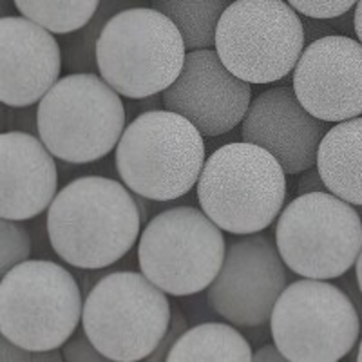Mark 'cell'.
Masks as SVG:
<instances>
[{
    "label": "cell",
    "mask_w": 362,
    "mask_h": 362,
    "mask_svg": "<svg viewBox=\"0 0 362 362\" xmlns=\"http://www.w3.org/2000/svg\"><path fill=\"white\" fill-rule=\"evenodd\" d=\"M141 212L125 183L83 176L58 190L45 226L54 254L78 270L118 263L141 234Z\"/></svg>",
    "instance_id": "1"
},
{
    "label": "cell",
    "mask_w": 362,
    "mask_h": 362,
    "mask_svg": "<svg viewBox=\"0 0 362 362\" xmlns=\"http://www.w3.org/2000/svg\"><path fill=\"white\" fill-rule=\"evenodd\" d=\"M196 194L203 212L223 232L257 234L284 209L286 170L267 148L232 141L206 158Z\"/></svg>",
    "instance_id": "2"
},
{
    "label": "cell",
    "mask_w": 362,
    "mask_h": 362,
    "mask_svg": "<svg viewBox=\"0 0 362 362\" xmlns=\"http://www.w3.org/2000/svg\"><path fill=\"white\" fill-rule=\"evenodd\" d=\"M205 161L202 131L169 109L140 112L125 127L115 154L125 185L161 203L183 198L198 185Z\"/></svg>",
    "instance_id": "3"
},
{
    "label": "cell",
    "mask_w": 362,
    "mask_h": 362,
    "mask_svg": "<svg viewBox=\"0 0 362 362\" xmlns=\"http://www.w3.org/2000/svg\"><path fill=\"white\" fill-rule=\"evenodd\" d=\"M183 35L154 8L116 13L96 45L98 74L125 98L144 100L173 86L185 66Z\"/></svg>",
    "instance_id": "4"
},
{
    "label": "cell",
    "mask_w": 362,
    "mask_h": 362,
    "mask_svg": "<svg viewBox=\"0 0 362 362\" xmlns=\"http://www.w3.org/2000/svg\"><path fill=\"white\" fill-rule=\"evenodd\" d=\"M119 96L98 73L67 74L37 103L38 138L60 161H100L127 127Z\"/></svg>",
    "instance_id": "5"
},
{
    "label": "cell",
    "mask_w": 362,
    "mask_h": 362,
    "mask_svg": "<svg viewBox=\"0 0 362 362\" xmlns=\"http://www.w3.org/2000/svg\"><path fill=\"white\" fill-rule=\"evenodd\" d=\"M82 293L62 264L24 261L2 276L0 334L28 350H58L82 325Z\"/></svg>",
    "instance_id": "6"
},
{
    "label": "cell",
    "mask_w": 362,
    "mask_h": 362,
    "mask_svg": "<svg viewBox=\"0 0 362 362\" xmlns=\"http://www.w3.org/2000/svg\"><path fill=\"white\" fill-rule=\"evenodd\" d=\"M173 317L167 293L138 272H111L83 299L82 328L109 361H147Z\"/></svg>",
    "instance_id": "7"
},
{
    "label": "cell",
    "mask_w": 362,
    "mask_h": 362,
    "mask_svg": "<svg viewBox=\"0 0 362 362\" xmlns=\"http://www.w3.org/2000/svg\"><path fill=\"white\" fill-rule=\"evenodd\" d=\"M276 245L290 272L308 279H337L362 250V218L332 192L299 194L281 210Z\"/></svg>",
    "instance_id": "8"
},
{
    "label": "cell",
    "mask_w": 362,
    "mask_h": 362,
    "mask_svg": "<svg viewBox=\"0 0 362 362\" xmlns=\"http://www.w3.org/2000/svg\"><path fill=\"white\" fill-rule=\"evenodd\" d=\"M226 254L223 230L202 209L174 206L154 216L138 239V264L167 296L203 292L218 277Z\"/></svg>",
    "instance_id": "9"
},
{
    "label": "cell",
    "mask_w": 362,
    "mask_h": 362,
    "mask_svg": "<svg viewBox=\"0 0 362 362\" xmlns=\"http://www.w3.org/2000/svg\"><path fill=\"white\" fill-rule=\"evenodd\" d=\"M305 44L303 18L286 0H232L214 49L235 76L261 86L293 73Z\"/></svg>",
    "instance_id": "10"
},
{
    "label": "cell",
    "mask_w": 362,
    "mask_h": 362,
    "mask_svg": "<svg viewBox=\"0 0 362 362\" xmlns=\"http://www.w3.org/2000/svg\"><path fill=\"white\" fill-rule=\"evenodd\" d=\"M272 341L290 362H335L350 354L361 319L348 293L326 279L286 284L270 317Z\"/></svg>",
    "instance_id": "11"
},
{
    "label": "cell",
    "mask_w": 362,
    "mask_h": 362,
    "mask_svg": "<svg viewBox=\"0 0 362 362\" xmlns=\"http://www.w3.org/2000/svg\"><path fill=\"white\" fill-rule=\"evenodd\" d=\"M286 268L268 235L257 232L235 239L226 247L218 277L206 288V305L238 328L268 325L288 284Z\"/></svg>",
    "instance_id": "12"
},
{
    "label": "cell",
    "mask_w": 362,
    "mask_h": 362,
    "mask_svg": "<svg viewBox=\"0 0 362 362\" xmlns=\"http://www.w3.org/2000/svg\"><path fill=\"white\" fill-rule=\"evenodd\" d=\"M250 86L223 64L214 47L194 49L187 53L176 82L161 93V103L185 116L203 136H221L234 131L247 116Z\"/></svg>",
    "instance_id": "13"
},
{
    "label": "cell",
    "mask_w": 362,
    "mask_h": 362,
    "mask_svg": "<svg viewBox=\"0 0 362 362\" xmlns=\"http://www.w3.org/2000/svg\"><path fill=\"white\" fill-rule=\"evenodd\" d=\"M292 87L315 118L339 124L362 116V42L328 35L306 44Z\"/></svg>",
    "instance_id": "14"
},
{
    "label": "cell",
    "mask_w": 362,
    "mask_h": 362,
    "mask_svg": "<svg viewBox=\"0 0 362 362\" xmlns=\"http://www.w3.org/2000/svg\"><path fill=\"white\" fill-rule=\"evenodd\" d=\"M328 131L329 122L306 111L293 87L259 93L241 122V140L267 148L290 176L315 167L317 151Z\"/></svg>",
    "instance_id": "15"
},
{
    "label": "cell",
    "mask_w": 362,
    "mask_h": 362,
    "mask_svg": "<svg viewBox=\"0 0 362 362\" xmlns=\"http://www.w3.org/2000/svg\"><path fill=\"white\" fill-rule=\"evenodd\" d=\"M64 53L49 29L25 17L0 21V100L6 107L37 105L60 80Z\"/></svg>",
    "instance_id": "16"
},
{
    "label": "cell",
    "mask_w": 362,
    "mask_h": 362,
    "mask_svg": "<svg viewBox=\"0 0 362 362\" xmlns=\"http://www.w3.org/2000/svg\"><path fill=\"white\" fill-rule=\"evenodd\" d=\"M0 218L25 221L49 209L58 190L54 154L37 134L8 131L0 138Z\"/></svg>",
    "instance_id": "17"
},
{
    "label": "cell",
    "mask_w": 362,
    "mask_h": 362,
    "mask_svg": "<svg viewBox=\"0 0 362 362\" xmlns=\"http://www.w3.org/2000/svg\"><path fill=\"white\" fill-rule=\"evenodd\" d=\"M317 169L328 192L362 205V116L329 127L317 151Z\"/></svg>",
    "instance_id": "18"
},
{
    "label": "cell",
    "mask_w": 362,
    "mask_h": 362,
    "mask_svg": "<svg viewBox=\"0 0 362 362\" xmlns=\"http://www.w3.org/2000/svg\"><path fill=\"white\" fill-rule=\"evenodd\" d=\"M250 341L230 322H203L189 328L170 348L167 361L250 362Z\"/></svg>",
    "instance_id": "19"
},
{
    "label": "cell",
    "mask_w": 362,
    "mask_h": 362,
    "mask_svg": "<svg viewBox=\"0 0 362 362\" xmlns=\"http://www.w3.org/2000/svg\"><path fill=\"white\" fill-rule=\"evenodd\" d=\"M232 0H153V8L170 18L183 35L187 49L216 47V31Z\"/></svg>",
    "instance_id": "20"
},
{
    "label": "cell",
    "mask_w": 362,
    "mask_h": 362,
    "mask_svg": "<svg viewBox=\"0 0 362 362\" xmlns=\"http://www.w3.org/2000/svg\"><path fill=\"white\" fill-rule=\"evenodd\" d=\"M136 0H100V6L89 22L78 31L64 35V66L69 73H98L96 45L103 28L116 13L134 8Z\"/></svg>",
    "instance_id": "21"
},
{
    "label": "cell",
    "mask_w": 362,
    "mask_h": 362,
    "mask_svg": "<svg viewBox=\"0 0 362 362\" xmlns=\"http://www.w3.org/2000/svg\"><path fill=\"white\" fill-rule=\"evenodd\" d=\"M22 17L37 22L54 35L78 31L93 18L100 0H13Z\"/></svg>",
    "instance_id": "22"
},
{
    "label": "cell",
    "mask_w": 362,
    "mask_h": 362,
    "mask_svg": "<svg viewBox=\"0 0 362 362\" xmlns=\"http://www.w3.org/2000/svg\"><path fill=\"white\" fill-rule=\"evenodd\" d=\"M33 252V241L22 221L0 219V272L4 276L13 267L29 259Z\"/></svg>",
    "instance_id": "23"
},
{
    "label": "cell",
    "mask_w": 362,
    "mask_h": 362,
    "mask_svg": "<svg viewBox=\"0 0 362 362\" xmlns=\"http://www.w3.org/2000/svg\"><path fill=\"white\" fill-rule=\"evenodd\" d=\"M303 17L337 18L351 11L358 0H286Z\"/></svg>",
    "instance_id": "24"
},
{
    "label": "cell",
    "mask_w": 362,
    "mask_h": 362,
    "mask_svg": "<svg viewBox=\"0 0 362 362\" xmlns=\"http://www.w3.org/2000/svg\"><path fill=\"white\" fill-rule=\"evenodd\" d=\"M303 24H305L306 44H310V42L317 40V38L328 37V35H339L337 31L348 33L350 29H354V13L348 11L337 18L305 17L303 18Z\"/></svg>",
    "instance_id": "25"
},
{
    "label": "cell",
    "mask_w": 362,
    "mask_h": 362,
    "mask_svg": "<svg viewBox=\"0 0 362 362\" xmlns=\"http://www.w3.org/2000/svg\"><path fill=\"white\" fill-rule=\"evenodd\" d=\"M64 361L67 362H100L109 361L103 354H100L98 348L93 344L89 337H87L86 329H76L73 337L62 346Z\"/></svg>",
    "instance_id": "26"
},
{
    "label": "cell",
    "mask_w": 362,
    "mask_h": 362,
    "mask_svg": "<svg viewBox=\"0 0 362 362\" xmlns=\"http://www.w3.org/2000/svg\"><path fill=\"white\" fill-rule=\"evenodd\" d=\"M64 354L60 350L33 351L15 344L2 335L0 339V361L2 362H60Z\"/></svg>",
    "instance_id": "27"
},
{
    "label": "cell",
    "mask_w": 362,
    "mask_h": 362,
    "mask_svg": "<svg viewBox=\"0 0 362 362\" xmlns=\"http://www.w3.org/2000/svg\"><path fill=\"white\" fill-rule=\"evenodd\" d=\"M187 329H189V319L183 315V312L180 310V306H174L173 317H170V325H169V328H167V334H165V337L161 339V342L158 344V348L153 351V354H151V357H148L147 361H154V362L167 361V355H169L170 348L176 344L177 339L185 334Z\"/></svg>",
    "instance_id": "28"
},
{
    "label": "cell",
    "mask_w": 362,
    "mask_h": 362,
    "mask_svg": "<svg viewBox=\"0 0 362 362\" xmlns=\"http://www.w3.org/2000/svg\"><path fill=\"white\" fill-rule=\"evenodd\" d=\"M337 284L348 293V297H350L351 303H354L362 326V290L361 286H358L357 276H355V274H350V272H346L344 276L337 277Z\"/></svg>",
    "instance_id": "29"
},
{
    "label": "cell",
    "mask_w": 362,
    "mask_h": 362,
    "mask_svg": "<svg viewBox=\"0 0 362 362\" xmlns=\"http://www.w3.org/2000/svg\"><path fill=\"white\" fill-rule=\"evenodd\" d=\"M328 187H326L325 180H322L319 169L312 167V169L305 170L303 176L299 177V183H297V192L299 194H308V192H326Z\"/></svg>",
    "instance_id": "30"
},
{
    "label": "cell",
    "mask_w": 362,
    "mask_h": 362,
    "mask_svg": "<svg viewBox=\"0 0 362 362\" xmlns=\"http://www.w3.org/2000/svg\"><path fill=\"white\" fill-rule=\"evenodd\" d=\"M33 105H28V107H18L21 112L15 116V127L17 131L22 132H31V134L38 136V122H37V109L31 111Z\"/></svg>",
    "instance_id": "31"
},
{
    "label": "cell",
    "mask_w": 362,
    "mask_h": 362,
    "mask_svg": "<svg viewBox=\"0 0 362 362\" xmlns=\"http://www.w3.org/2000/svg\"><path fill=\"white\" fill-rule=\"evenodd\" d=\"M252 361L254 362H284L286 361V357H284L283 351H281L279 348L276 346V342H274V344L259 346V348L255 350Z\"/></svg>",
    "instance_id": "32"
},
{
    "label": "cell",
    "mask_w": 362,
    "mask_h": 362,
    "mask_svg": "<svg viewBox=\"0 0 362 362\" xmlns=\"http://www.w3.org/2000/svg\"><path fill=\"white\" fill-rule=\"evenodd\" d=\"M354 31L358 40L362 42V0H358L354 9Z\"/></svg>",
    "instance_id": "33"
},
{
    "label": "cell",
    "mask_w": 362,
    "mask_h": 362,
    "mask_svg": "<svg viewBox=\"0 0 362 362\" xmlns=\"http://www.w3.org/2000/svg\"><path fill=\"white\" fill-rule=\"evenodd\" d=\"M355 276H357L358 286H361V290H362V250L357 257V263H355Z\"/></svg>",
    "instance_id": "34"
},
{
    "label": "cell",
    "mask_w": 362,
    "mask_h": 362,
    "mask_svg": "<svg viewBox=\"0 0 362 362\" xmlns=\"http://www.w3.org/2000/svg\"><path fill=\"white\" fill-rule=\"evenodd\" d=\"M355 358H357L358 362H362V339L361 342H358V348H357V355H355Z\"/></svg>",
    "instance_id": "35"
}]
</instances>
